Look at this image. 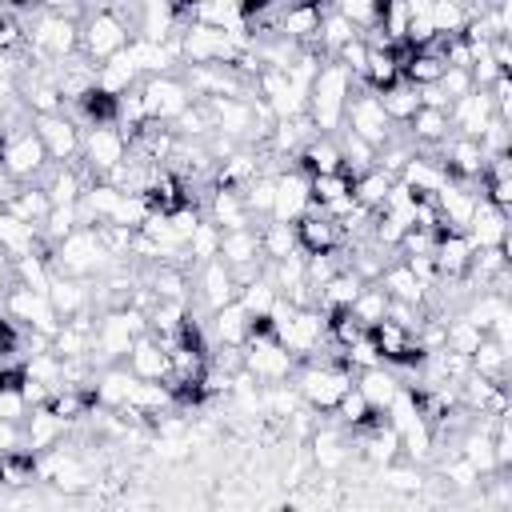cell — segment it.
I'll list each match as a JSON object with an SVG mask.
<instances>
[{"instance_id":"cell-22","label":"cell","mask_w":512,"mask_h":512,"mask_svg":"<svg viewBox=\"0 0 512 512\" xmlns=\"http://www.w3.org/2000/svg\"><path fill=\"white\" fill-rule=\"evenodd\" d=\"M184 20L216 28V32H248V4L236 0H204V4H184Z\"/></svg>"},{"instance_id":"cell-24","label":"cell","mask_w":512,"mask_h":512,"mask_svg":"<svg viewBox=\"0 0 512 512\" xmlns=\"http://www.w3.org/2000/svg\"><path fill=\"white\" fill-rule=\"evenodd\" d=\"M396 180H400V184H404L412 196L432 200V196H436V192H440V188H444L452 176H448V168H444V164H440L432 152H416V156L404 164V172H400Z\"/></svg>"},{"instance_id":"cell-54","label":"cell","mask_w":512,"mask_h":512,"mask_svg":"<svg viewBox=\"0 0 512 512\" xmlns=\"http://www.w3.org/2000/svg\"><path fill=\"white\" fill-rule=\"evenodd\" d=\"M352 196V180L344 172L336 176H312V208H328L336 200H348Z\"/></svg>"},{"instance_id":"cell-33","label":"cell","mask_w":512,"mask_h":512,"mask_svg":"<svg viewBox=\"0 0 512 512\" xmlns=\"http://www.w3.org/2000/svg\"><path fill=\"white\" fill-rule=\"evenodd\" d=\"M468 260H472V244H468L464 232H440L436 236L432 264H436V276L440 280H460L468 272Z\"/></svg>"},{"instance_id":"cell-55","label":"cell","mask_w":512,"mask_h":512,"mask_svg":"<svg viewBox=\"0 0 512 512\" xmlns=\"http://www.w3.org/2000/svg\"><path fill=\"white\" fill-rule=\"evenodd\" d=\"M380 480H384V488H392V492H420V488H424V468L396 460V464L380 468Z\"/></svg>"},{"instance_id":"cell-29","label":"cell","mask_w":512,"mask_h":512,"mask_svg":"<svg viewBox=\"0 0 512 512\" xmlns=\"http://www.w3.org/2000/svg\"><path fill=\"white\" fill-rule=\"evenodd\" d=\"M204 220H212L220 232L252 228V216H248L240 192H236V188H216V184H212V192H208V200H204Z\"/></svg>"},{"instance_id":"cell-2","label":"cell","mask_w":512,"mask_h":512,"mask_svg":"<svg viewBox=\"0 0 512 512\" xmlns=\"http://www.w3.org/2000/svg\"><path fill=\"white\" fill-rule=\"evenodd\" d=\"M352 380H356V372L344 368V360H308V364L296 368L292 388L300 392V404H304V408L328 416V412H336V404L352 392Z\"/></svg>"},{"instance_id":"cell-38","label":"cell","mask_w":512,"mask_h":512,"mask_svg":"<svg viewBox=\"0 0 512 512\" xmlns=\"http://www.w3.org/2000/svg\"><path fill=\"white\" fill-rule=\"evenodd\" d=\"M0 212H8V216H16V220H24V224H44V216L52 212V204H48V196H44V188L40 184H16L12 188V196L0 204Z\"/></svg>"},{"instance_id":"cell-46","label":"cell","mask_w":512,"mask_h":512,"mask_svg":"<svg viewBox=\"0 0 512 512\" xmlns=\"http://www.w3.org/2000/svg\"><path fill=\"white\" fill-rule=\"evenodd\" d=\"M432 28H436V40H460L468 28V4L464 0H432Z\"/></svg>"},{"instance_id":"cell-53","label":"cell","mask_w":512,"mask_h":512,"mask_svg":"<svg viewBox=\"0 0 512 512\" xmlns=\"http://www.w3.org/2000/svg\"><path fill=\"white\" fill-rule=\"evenodd\" d=\"M332 12L344 16L360 36H368L380 20V4H372V0H340V4H332Z\"/></svg>"},{"instance_id":"cell-43","label":"cell","mask_w":512,"mask_h":512,"mask_svg":"<svg viewBox=\"0 0 512 512\" xmlns=\"http://www.w3.org/2000/svg\"><path fill=\"white\" fill-rule=\"evenodd\" d=\"M276 300H280V292L272 288V280L260 272L256 280H248V284H240V292H236V304L256 320V324H264L268 316H272V308H276Z\"/></svg>"},{"instance_id":"cell-28","label":"cell","mask_w":512,"mask_h":512,"mask_svg":"<svg viewBox=\"0 0 512 512\" xmlns=\"http://www.w3.org/2000/svg\"><path fill=\"white\" fill-rule=\"evenodd\" d=\"M36 252H52V248L44 244L40 228H36V224H24V220H16V216H8V212H0V256H8V260L16 264V260L36 256Z\"/></svg>"},{"instance_id":"cell-27","label":"cell","mask_w":512,"mask_h":512,"mask_svg":"<svg viewBox=\"0 0 512 512\" xmlns=\"http://www.w3.org/2000/svg\"><path fill=\"white\" fill-rule=\"evenodd\" d=\"M132 388H136V376H132L124 364L96 368V380H92V404L104 408V412H124Z\"/></svg>"},{"instance_id":"cell-31","label":"cell","mask_w":512,"mask_h":512,"mask_svg":"<svg viewBox=\"0 0 512 512\" xmlns=\"http://www.w3.org/2000/svg\"><path fill=\"white\" fill-rule=\"evenodd\" d=\"M296 244H300L304 256H316V252H340V248H344V232H340L336 220L308 212V216L296 224Z\"/></svg>"},{"instance_id":"cell-17","label":"cell","mask_w":512,"mask_h":512,"mask_svg":"<svg viewBox=\"0 0 512 512\" xmlns=\"http://www.w3.org/2000/svg\"><path fill=\"white\" fill-rule=\"evenodd\" d=\"M184 28V8L180 4H168V0H148L140 4L136 12V28H132V40H148V44H168L176 40Z\"/></svg>"},{"instance_id":"cell-49","label":"cell","mask_w":512,"mask_h":512,"mask_svg":"<svg viewBox=\"0 0 512 512\" xmlns=\"http://www.w3.org/2000/svg\"><path fill=\"white\" fill-rule=\"evenodd\" d=\"M296 408H304V404H300V392H296L292 384H264V388H260V416L284 424Z\"/></svg>"},{"instance_id":"cell-4","label":"cell","mask_w":512,"mask_h":512,"mask_svg":"<svg viewBox=\"0 0 512 512\" xmlns=\"http://www.w3.org/2000/svg\"><path fill=\"white\" fill-rule=\"evenodd\" d=\"M48 264H52V272L72 276V280H92V276L100 280L116 260L108 256V248H104V240H100L96 228H76L72 236H64L60 244H52Z\"/></svg>"},{"instance_id":"cell-13","label":"cell","mask_w":512,"mask_h":512,"mask_svg":"<svg viewBox=\"0 0 512 512\" xmlns=\"http://www.w3.org/2000/svg\"><path fill=\"white\" fill-rule=\"evenodd\" d=\"M208 116H212V132L228 136L236 144H252L256 140V112H252V96H228V100H204ZM260 144V140H256Z\"/></svg>"},{"instance_id":"cell-48","label":"cell","mask_w":512,"mask_h":512,"mask_svg":"<svg viewBox=\"0 0 512 512\" xmlns=\"http://www.w3.org/2000/svg\"><path fill=\"white\" fill-rule=\"evenodd\" d=\"M348 316H352V320H356L364 332H372L376 324H384V320H388V296H384L376 284H364V292L352 300Z\"/></svg>"},{"instance_id":"cell-30","label":"cell","mask_w":512,"mask_h":512,"mask_svg":"<svg viewBox=\"0 0 512 512\" xmlns=\"http://www.w3.org/2000/svg\"><path fill=\"white\" fill-rule=\"evenodd\" d=\"M208 332H212V340L220 348H244L252 340V332H256V320L232 300V304H224L220 312L208 316Z\"/></svg>"},{"instance_id":"cell-32","label":"cell","mask_w":512,"mask_h":512,"mask_svg":"<svg viewBox=\"0 0 512 512\" xmlns=\"http://www.w3.org/2000/svg\"><path fill=\"white\" fill-rule=\"evenodd\" d=\"M320 16L324 8L320 4H288L280 24H276V36L300 44V48H316V32H320Z\"/></svg>"},{"instance_id":"cell-25","label":"cell","mask_w":512,"mask_h":512,"mask_svg":"<svg viewBox=\"0 0 512 512\" xmlns=\"http://www.w3.org/2000/svg\"><path fill=\"white\" fill-rule=\"evenodd\" d=\"M464 236H468L472 252H476V248H504V244H508V212L492 208V204L480 196V200H476V212H472V220H468V228H464Z\"/></svg>"},{"instance_id":"cell-1","label":"cell","mask_w":512,"mask_h":512,"mask_svg":"<svg viewBox=\"0 0 512 512\" xmlns=\"http://www.w3.org/2000/svg\"><path fill=\"white\" fill-rule=\"evenodd\" d=\"M352 92H356L352 72L344 64H336V60H324L316 80H312V88H308V108H304V116L316 128V136H336L344 128V108H348Z\"/></svg>"},{"instance_id":"cell-15","label":"cell","mask_w":512,"mask_h":512,"mask_svg":"<svg viewBox=\"0 0 512 512\" xmlns=\"http://www.w3.org/2000/svg\"><path fill=\"white\" fill-rule=\"evenodd\" d=\"M32 132L40 136L44 152H48V164H76L80 160V128L56 112V116H32Z\"/></svg>"},{"instance_id":"cell-21","label":"cell","mask_w":512,"mask_h":512,"mask_svg":"<svg viewBox=\"0 0 512 512\" xmlns=\"http://www.w3.org/2000/svg\"><path fill=\"white\" fill-rule=\"evenodd\" d=\"M68 428H72V424H64V420H60V416H52L48 408H32V412L24 416V424H20L24 452H28V456H44V452L60 448V444H64V436H68Z\"/></svg>"},{"instance_id":"cell-20","label":"cell","mask_w":512,"mask_h":512,"mask_svg":"<svg viewBox=\"0 0 512 512\" xmlns=\"http://www.w3.org/2000/svg\"><path fill=\"white\" fill-rule=\"evenodd\" d=\"M236 280H232V268L224 264V260H208V264H200V272H196V300H200V308L212 316V312H220L224 304H232L236 300Z\"/></svg>"},{"instance_id":"cell-37","label":"cell","mask_w":512,"mask_h":512,"mask_svg":"<svg viewBox=\"0 0 512 512\" xmlns=\"http://www.w3.org/2000/svg\"><path fill=\"white\" fill-rule=\"evenodd\" d=\"M296 168H300L308 180H312V176H336V172H344V164H340V148H336V136H312V140L300 148Z\"/></svg>"},{"instance_id":"cell-3","label":"cell","mask_w":512,"mask_h":512,"mask_svg":"<svg viewBox=\"0 0 512 512\" xmlns=\"http://www.w3.org/2000/svg\"><path fill=\"white\" fill-rule=\"evenodd\" d=\"M148 332V316L136 312V308H108L96 316V332H92V368H112V364H124L132 344Z\"/></svg>"},{"instance_id":"cell-44","label":"cell","mask_w":512,"mask_h":512,"mask_svg":"<svg viewBox=\"0 0 512 512\" xmlns=\"http://www.w3.org/2000/svg\"><path fill=\"white\" fill-rule=\"evenodd\" d=\"M336 148H340V164H344V176H348V180H356V176H364V172L376 168V148L364 144L360 136L344 132V128L336 132Z\"/></svg>"},{"instance_id":"cell-57","label":"cell","mask_w":512,"mask_h":512,"mask_svg":"<svg viewBox=\"0 0 512 512\" xmlns=\"http://www.w3.org/2000/svg\"><path fill=\"white\" fill-rule=\"evenodd\" d=\"M436 88L456 104L460 96H468V92H472V76H468V68H444V72H440V80H436Z\"/></svg>"},{"instance_id":"cell-40","label":"cell","mask_w":512,"mask_h":512,"mask_svg":"<svg viewBox=\"0 0 512 512\" xmlns=\"http://www.w3.org/2000/svg\"><path fill=\"white\" fill-rule=\"evenodd\" d=\"M376 96H380V108H384V116L392 120V128H404V124L420 112V96H416V88H412L404 76H400L396 84L380 88Z\"/></svg>"},{"instance_id":"cell-11","label":"cell","mask_w":512,"mask_h":512,"mask_svg":"<svg viewBox=\"0 0 512 512\" xmlns=\"http://www.w3.org/2000/svg\"><path fill=\"white\" fill-rule=\"evenodd\" d=\"M4 312H8V320H16L20 328H28V332H36V336H48V340H52L56 328H60V316H56L48 292H32V288L12 284V288L4 292Z\"/></svg>"},{"instance_id":"cell-52","label":"cell","mask_w":512,"mask_h":512,"mask_svg":"<svg viewBox=\"0 0 512 512\" xmlns=\"http://www.w3.org/2000/svg\"><path fill=\"white\" fill-rule=\"evenodd\" d=\"M220 236H224V232H220L212 220H200L196 232H192L188 244H184L188 260H192V264H208V260H216V256H220Z\"/></svg>"},{"instance_id":"cell-12","label":"cell","mask_w":512,"mask_h":512,"mask_svg":"<svg viewBox=\"0 0 512 512\" xmlns=\"http://www.w3.org/2000/svg\"><path fill=\"white\" fill-rule=\"evenodd\" d=\"M140 96H144L148 124H176V120L192 108V92L184 88L180 76H152V80H140Z\"/></svg>"},{"instance_id":"cell-19","label":"cell","mask_w":512,"mask_h":512,"mask_svg":"<svg viewBox=\"0 0 512 512\" xmlns=\"http://www.w3.org/2000/svg\"><path fill=\"white\" fill-rule=\"evenodd\" d=\"M308 448H312V464H316L320 472H340V468L348 464V456L356 452V448L348 444V432H344L336 420H324V416H320L316 432L308 436Z\"/></svg>"},{"instance_id":"cell-34","label":"cell","mask_w":512,"mask_h":512,"mask_svg":"<svg viewBox=\"0 0 512 512\" xmlns=\"http://www.w3.org/2000/svg\"><path fill=\"white\" fill-rule=\"evenodd\" d=\"M48 300H52V308H56L60 320L80 316V312H92V280H72V276L52 272Z\"/></svg>"},{"instance_id":"cell-26","label":"cell","mask_w":512,"mask_h":512,"mask_svg":"<svg viewBox=\"0 0 512 512\" xmlns=\"http://www.w3.org/2000/svg\"><path fill=\"white\" fill-rule=\"evenodd\" d=\"M92 332H96V316L92 312L68 316V320H60V328L52 336V352L60 360H88L92 356Z\"/></svg>"},{"instance_id":"cell-35","label":"cell","mask_w":512,"mask_h":512,"mask_svg":"<svg viewBox=\"0 0 512 512\" xmlns=\"http://www.w3.org/2000/svg\"><path fill=\"white\" fill-rule=\"evenodd\" d=\"M376 288H380L388 300H396V304H420V308H424V300H428V288L412 276V268H408L404 260H392V264L376 276Z\"/></svg>"},{"instance_id":"cell-47","label":"cell","mask_w":512,"mask_h":512,"mask_svg":"<svg viewBox=\"0 0 512 512\" xmlns=\"http://www.w3.org/2000/svg\"><path fill=\"white\" fill-rule=\"evenodd\" d=\"M392 176H384L380 168H372V172H364V176H356L352 180V200L364 208V212H380L384 208V200H388V192H392Z\"/></svg>"},{"instance_id":"cell-45","label":"cell","mask_w":512,"mask_h":512,"mask_svg":"<svg viewBox=\"0 0 512 512\" xmlns=\"http://www.w3.org/2000/svg\"><path fill=\"white\" fill-rule=\"evenodd\" d=\"M256 236H260V256H264V264H280V260H288L292 252H300V244H296V224H276V220H268Z\"/></svg>"},{"instance_id":"cell-9","label":"cell","mask_w":512,"mask_h":512,"mask_svg":"<svg viewBox=\"0 0 512 512\" xmlns=\"http://www.w3.org/2000/svg\"><path fill=\"white\" fill-rule=\"evenodd\" d=\"M128 160V136L116 124H92L80 136V168L92 180H104L112 168Z\"/></svg>"},{"instance_id":"cell-6","label":"cell","mask_w":512,"mask_h":512,"mask_svg":"<svg viewBox=\"0 0 512 512\" xmlns=\"http://www.w3.org/2000/svg\"><path fill=\"white\" fill-rule=\"evenodd\" d=\"M296 360L276 344V336L264 328V324H256V332H252V340L240 348V372H248L260 388L264 384H288L292 376H296Z\"/></svg>"},{"instance_id":"cell-14","label":"cell","mask_w":512,"mask_h":512,"mask_svg":"<svg viewBox=\"0 0 512 512\" xmlns=\"http://www.w3.org/2000/svg\"><path fill=\"white\" fill-rule=\"evenodd\" d=\"M312 212V180L300 168H284L276 172V200H272V216L276 224H300Z\"/></svg>"},{"instance_id":"cell-18","label":"cell","mask_w":512,"mask_h":512,"mask_svg":"<svg viewBox=\"0 0 512 512\" xmlns=\"http://www.w3.org/2000/svg\"><path fill=\"white\" fill-rule=\"evenodd\" d=\"M476 200H480V188H476V184H468V180H448V184L432 196V204H436V212H440V232H464L468 220H472V212H476Z\"/></svg>"},{"instance_id":"cell-10","label":"cell","mask_w":512,"mask_h":512,"mask_svg":"<svg viewBox=\"0 0 512 512\" xmlns=\"http://www.w3.org/2000/svg\"><path fill=\"white\" fill-rule=\"evenodd\" d=\"M344 132L360 136V140L372 144V148H384V144L392 140V120L384 116L380 96H376L372 88L360 84V88L352 92V100H348V108H344Z\"/></svg>"},{"instance_id":"cell-23","label":"cell","mask_w":512,"mask_h":512,"mask_svg":"<svg viewBox=\"0 0 512 512\" xmlns=\"http://www.w3.org/2000/svg\"><path fill=\"white\" fill-rule=\"evenodd\" d=\"M124 368L136 376V380H148V384H168V372H172V364H168V344H160L156 336H140L136 344H132V352H128V360H124Z\"/></svg>"},{"instance_id":"cell-42","label":"cell","mask_w":512,"mask_h":512,"mask_svg":"<svg viewBox=\"0 0 512 512\" xmlns=\"http://www.w3.org/2000/svg\"><path fill=\"white\" fill-rule=\"evenodd\" d=\"M468 360H472V372H476V376L504 384V380H508V364H512V348L500 344V340H492V336H484L480 348H476Z\"/></svg>"},{"instance_id":"cell-16","label":"cell","mask_w":512,"mask_h":512,"mask_svg":"<svg viewBox=\"0 0 512 512\" xmlns=\"http://www.w3.org/2000/svg\"><path fill=\"white\" fill-rule=\"evenodd\" d=\"M496 104L488 92L472 88L468 96H460L452 108H448V124H452V136H464V140H480L492 124H496Z\"/></svg>"},{"instance_id":"cell-51","label":"cell","mask_w":512,"mask_h":512,"mask_svg":"<svg viewBox=\"0 0 512 512\" xmlns=\"http://www.w3.org/2000/svg\"><path fill=\"white\" fill-rule=\"evenodd\" d=\"M240 200H244V208H248V216H272V200H276V176H268V172H260L256 180H248L244 188H240Z\"/></svg>"},{"instance_id":"cell-39","label":"cell","mask_w":512,"mask_h":512,"mask_svg":"<svg viewBox=\"0 0 512 512\" xmlns=\"http://www.w3.org/2000/svg\"><path fill=\"white\" fill-rule=\"evenodd\" d=\"M264 172V164H260V152H252V148H236L228 160H220L216 164V188H244L248 180H256Z\"/></svg>"},{"instance_id":"cell-41","label":"cell","mask_w":512,"mask_h":512,"mask_svg":"<svg viewBox=\"0 0 512 512\" xmlns=\"http://www.w3.org/2000/svg\"><path fill=\"white\" fill-rule=\"evenodd\" d=\"M136 84H140V76H136V72H132V64L124 60V52H120V56H112V60H104V64L96 68V92H100V96H108V100L128 96Z\"/></svg>"},{"instance_id":"cell-50","label":"cell","mask_w":512,"mask_h":512,"mask_svg":"<svg viewBox=\"0 0 512 512\" xmlns=\"http://www.w3.org/2000/svg\"><path fill=\"white\" fill-rule=\"evenodd\" d=\"M480 340H484V332H480L464 312H452V316L444 320V348H448V352L472 356V352L480 348Z\"/></svg>"},{"instance_id":"cell-36","label":"cell","mask_w":512,"mask_h":512,"mask_svg":"<svg viewBox=\"0 0 512 512\" xmlns=\"http://www.w3.org/2000/svg\"><path fill=\"white\" fill-rule=\"evenodd\" d=\"M352 388L368 400V408L372 412H380L384 416V408L396 400V392L404 388L400 380H396V372L388 368V364H380V368H368V372H356V380H352Z\"/></svg>"},{"instance_id":"cell-5","label":"cell","mask_w":512,"mask_h":512,"mask_svg":"<svg viewBox=\"0 0 512 512\" xmlns=\"http://www.w3.org/2000/svg\"><path fill=\"white\" fill-rule=\"evenodd\" d=\"M128 40H132V28H128L108 4L88 8V16L80 20V56L92 60L96 68H100L104 60L120 56V52L128 48Z\"/></svg>"},{"instance_id":"cell-56","label":"cell","mask_w":512,"mask_h":512,"mask_svg":"<svg viewBox=\"0 0 512 512\" xmlns=\"http://www.w3.org/2000/svg\"><path fill=\"white\" fill-rule=\"evenodd\" d=\"M440 476H444V480H448V484H452L456 492H472V488L480 484V476L472 472V464H464L460 456L444 460V464H440Z\"/></svg>"},{"instance_id":"cell-7","label":"cell","mask_w":512,"mask_h":512,"mask_svg":"<svg viewBox=\"0 0 512 512\" xmlns=\"http://www.w3.org/2000/svg\"><path fill=\"white\" fill-rule=\"evenodd\" d=\"M48 168V152L40 144V136L32 132V124H20L12 132H4V144H0V172L12 180V184H36Z\"/></svg>"},{"instance_id":"cell-8","label":"cell","mask_w":512,"mask_h":512,"mask_svg":"<svg viewBox=\"0 0 512 512\" xmlns=\"http://www.w3.org/2000/svg\"><path fill=\"white\" fill-rule=\"evenodd\" d=\"M36 476H44V480H48L56 492H64V496L88 492V488L100 480V476L92 472L88 456L80 452V444H60V448L36 456Z\"/></svg>"}]
</instances>
